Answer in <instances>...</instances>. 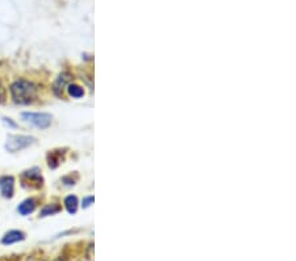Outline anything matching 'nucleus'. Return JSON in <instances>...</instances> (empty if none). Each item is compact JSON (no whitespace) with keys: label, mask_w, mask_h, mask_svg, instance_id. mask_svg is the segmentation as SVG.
<instances>
[{"label":"nucleus","mask_w":296,"mask_h":261,"mask_svg":"<svg viewBox=\"0 0 296 261\" xmlns=\"http://www.w3.org/2000/svg\"><path fill=\"white\" fill-rule=\"evenodd\" d=\"M11 95L15 103L29 105L37 96V88L32 82L25 79H18L11 85Z\"/></svg>","instance_id":"nucleus-1"},{"label":"nucleus","mask_w":296,"mask_h":261,"mask_svg":"<svg viewBox=\"0 0 296 261\" xmlns=\"http://www.w3.org/2000/svg\"><path fill=\"white\" fill-rule=\"evenodd\" d=\"M35 137H30V136H22V135H16V136H9L7 143H5V149L8 152H19L21 149L28 148L29 145L35 143Z\"/></svg>","instance_id":"nucleus-2"},{"label":"nucleus","mask_w":296,"mask_h":261,"mask_svg":"<svg viewBox=\"0 0 296 261\" xmlns=\"http://www.w3.org/2000/svg\"><path fill=\"white\" fill-rule=\"evenodd\" d=\"M21 118L24 122L33 124L37 128L45 130L47 127L52 124V115L49 113H40V112H24L21 115Z\"/></svg>","instance_id":"nucleus-3"},{"label":"nucleus","mask_w":296,"mask_h":261,"mask_svg":"<svg viewBox=\"0 0 296 261\" xmlns=\"http://www.w3.org/2000/svg\"><path fill=\"white\" fill-rule=\"evenodd\" d=\"M0 192L4 198H12L13 192H15V179L13 177L4 175L0 177Z\"/></svg>","instance_id":"nucleus-4"},{"label":"nucleus","mask_w":296,"mask_h":261,"mask_svg":"<svg viewBox=\"0 0 296 261\" xmlns=\"http://www.w3.org/2000/svg\"><path fill=\"white\" fill-rule=\"evenodd\" d=\"M25 239V234L21 232V231L18 230H13L7 232L4 236H3V239H1V243L4 244V245H9V244L13 243H18V241H21V240Z\"/></svg>","instance_id":"nucleus-5"},{"label":"nucleus","mask_w":296,"mask_h":261,"mask_svg":"<svg viewBox=\"0 0 296 261\" xmlns=\"http://www.w3.org/2000/svg\"><path fill=\"white\" fill-rule=\"evenodd\" d=\"M71 79V75L67 74V73H63V74H61L58 77V79L54 83V92H56L57 95H60L61 91L63 90V87L69 83V81Z\"/></svg>","instance_id":"nucleus-6"},{"label":"nucleus","mask_w":296,"mask_h":261,"mask_svg":"<svg viewBox=\"0 0 296 261\" xmlns=\"http://www.w3.org/2000/svg\"><path fill=\"white\" fill-rule=\"evenodd\" d=\"M36 209V202L35 199H25L22 202L21 205L19 206V213L21 215H28V214L33 213Z\"/></svg>","instance_id":"nucleus-7"},{"label":"nucleus","mask_w":296,"mask_h":261,"mask_svg":"<svg viewBox=\"0 0 296 261\" xmlns=\"http://www.w3.org/2000/svg\"><path fill=\"white\" fill-rule=\"evenodd\" d=\"M64 207L70 214H75L78 210V199L75 196H69L64 199Z\"/></svg>","instance_id":"nucleus-8"},{"label":"nucleus","mask_w":296,"mask_h":261,"mask_svg":"<svg viewBox=\"0 0 296 261\" xmlns=\"http://www.w3.org/2000/svg\"><path fill=\"white\" fill-rule=\"evenodd\" d=\"M60 211V206L57 205H47L46 207H43V210L40 213V217H47V215H53Z\"/></svg>","instance_id":"nucleus-9"},{"label":"nucleus","mask_w":296,"mask_h":261,"mask_svg":"<svg viewBox=\"0 0 296 261\" xmlns=\"http://www.w3.org/2000/svg\"><path fill=\"white\" fill-rule=\"evenodd\" d=\"M69 94L70 96H73V98H81L83 96V88L81 86H78V85H70L69 86Z\"/></svg>","instance_id":"nucleus-10"},{"label":"nucleus","mask_w":296,"mask_h":261,"mask_svg":"<svg viewBox=\"0 0 296 261\" xmlns=\"http://www.w3.org/2000/svg\"><path fill=\"white\" fill-rule=\"evenodd\" d=\"M5 99H7V92H5L4 86L0 83V105H1V103H4Z\"/></svg>","instance_id":"nucleus-11"},{"label":"nucleus","mask_w":296,"mask_h":261,"mask_svg":"<svg viewBox=\"0 0 296 261\" xmlns=\"http://www.w3.org/2000/svg\"><path fill=\"white\" fill-rule=\"evenodd\" d=\"M92 202H94V196H88V198L83 200V207H88Z\"/></svg>","instance_id":"nucleus-12"},{"label":"nucleus","mask_w":296,"mask_h":261,"mask_svg":"<svg viewBox=\"0 0 296 261\" xmlns=\"http://www.w3.org/2000/svg\"><path fill=\"white\" fill-rule=\"evenodd\" d=\"M4 123H7V124H8V126L13 127V128H16V124H15V123H12V122H11V119H7V118H4Z\"/></svg>","instance_id":"nucleus-13"}]
</instances>
